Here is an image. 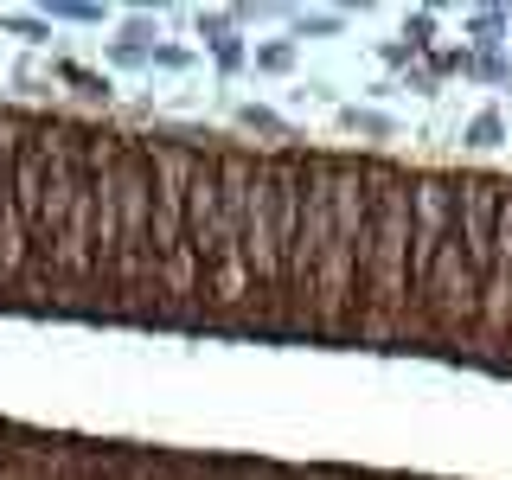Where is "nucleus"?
I'll use <instances>...</instances> for the list:
<instances>
[{
	"mask_svg": "<svg viewBox=\"0 0 512 480\" xmlns=\"http://www.w3.org/2000/svg\"><path fill=\"white\" fill-rule=\"evenodd\" d=\"M410 167L372 160V256H365V295H359V340L365 333H397L416 314V288H410Z\"/></svg>",
	"mask_w": 512,
	"mask_h": 480,
	"instance_id": "obj_3",
	"label": "nucleus"
},
{
	"mask_svg": "<svg viewBox=\"0 0 512 480\" xmlns=\"http://www.w3.org/2000/svg\"><path fill=\"white\" fill-rule=\"evenodd\" d=\"M256 64H269V71H282V64H288V45H263V52H256Z\"/></svg>",
	"mask_w": 512,
	"mask_h": 480,
	"instance_id": "obj_8",
	"label": "nucleus"
},
{
	"mask_svg": "<svg viewBox=\"0 0 512 480\" xmlns=\"http://www.w3.org/2000/svg\"><path fill=\"white\" fill-rule=\"evenodd\" d=\"M468 26H474V39H480V45H500V39H493V32L506 26V13H474Z\"/></svg>",
	"mask_w": 512,
	"mask_h": 480,
	"instance_id": "obj_5",
	"label": "nucleus"
},
{
	"mask_svg": "<svg viewBox=\"0 0 512 480\" xmlns=\"http://www.w3.org/2000/svg\"><path fill=\"white\" fill-rule=\"evenodd\" d=\"M352 128H359V135H391V122H384V116H365V109H352V116H346Z\"/></svg>",
	"mask_w": 512,
	"mask_h": 480,
	"instance_id": "obj_6",
	"label": "nucleus"
},
{
	"mask_svg": "<svg viewBox=\"0 0 512 480\" xmlns=\"http://www.w3.org/2000/svg\"><path fill=\"white\" fill-rule=\"evenodd\" d=\"M506 141V122L493 116V109H480V116L468 122V148H500Z\"/></svg>",
	"mask_w": 512,
	"mask_h": 480,
	"instance_id": "obj_4",
	"label": "nucleus"
},
{
	"mask_svg": "<svg viewBox=\"0 0 512 480\" xmlns=\"http://www.w3.org/2000/svg\"><path fill=\"white\" fill-rule=\"evenodd\" d=\"M244 122H250V128H263V135H282V122L269 116V109H244Z\"/></svg>",
	"mask_w": 512,
	"mask_h": 480,
	"instance_id": "obj_7",
	"label": "nucleus"
},
{
	"mask_svg": "<svg viewBox=\"0 0 512 480\" xmlns=\"http://www.w3.org/2000/svg\"><path fill=\"white\" fill-rule=\"evenodd\" d=\"M333 192V237L314 269V314L308 327L359 333V295H365V256H372V160H327Z\"/></svg>",
	"mask_w": 512,
	"mask_h": 480,
	"instance_id": "obj_2",
	"label": "nucleus"
},
{
	"mask_svg": "<svg viewBox=\"0 0 512 480\" xmlns=\"http://www.w3.org/2000/svg\"><path fill=\"white\" fill-rule=\"evenodd\" d=\"M77 186H84V122L64 116H26L20 128V160H13V212L32 237L26 282L52 263L64 224H71Z\"/></svg>",
	"mask_w": 512,
	"mask_h": 480,
	"instance_id": "obj_1",
	"label": "nucleus"
}]
</instances>
